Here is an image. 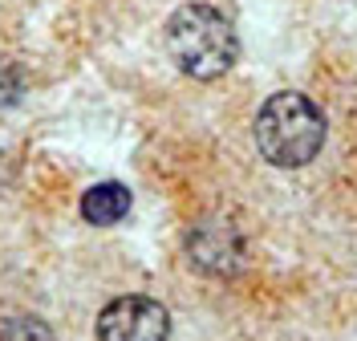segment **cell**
<instances>
[{"instance_id":"cell-6","label":"cell","mask_w":357,"mask_h":341,"mask_svg":"<svg viewBox=\"0 0 357 341\" xmlns=\"http://www.w3.org/2000/svg\"><path fill=\"white\" fill-rule=\"evenodd\" d=\"M0 341H57L49 321L33 317V313H17V317L0 321Z\"/></svg>"},{"instance_id":"cell-7","label":"cell","mask_w":357,"mask_h":341,"mask_svg":"<svg viewBox=\"0 0 357 341\" xmlns=\"http://www.w3.org/2000/svg\"><path fill=\"white\" fill-rule=\"evenodd\" d=\"M21 90H24L21 73L8 66V61H0V106H13V102L21 98Z\"/></svg>"},{"instance_id":"cell-4","label":"cell","mask_w":357,"mask_h":341,"mask_svg":"<svg viewBox=\"0 0 357 341\" xmlns=\"http://www.w3.org/2000/svg\"><path fill=\"white\" fill-rule=\"evenodd\" d=\"M187 252H191L199 273L231 276L240 268V260H244V240H240L236 227L227 224H199L187 236Z\"/></svg>"},{"instance_id":"cell-5","label":"cell","mask_w":357,"mask_h":341,"mask_svg":"<svg viewBox=\"0 0 357 341\" xmlns=\"http://www.w3.org/2000/svg\"><path fill=\"white\" fill-rule=\"evenodd\" d=\"M126 215H130V187H122V183H93L82 195V220L93 227H114Z\"/></svg>"},{"instance_id":"cell-1","label":"cell","mask_w":357,"mask_h":341,"mask_svg":"<svg viewBox=\"0 0 357 341\" xmlns=\"http://www.w3.org/2000/svg\"><path fill=\"white\" fill-rule=\"evenodd\" d=\"M167 53L187 77L215 82L236 66L240 37H236V24L227 21L215 4L187 0L167 17Z\"/></svg>"},{"instance_id":"cell-3","label":"cell","mask_w":357,"mask_h":341,"mask_svg":"<svg viewBox=\"0 0 357 341\" xmlns=\"http://www.w3.org/2000/svg\"><path fill=\"white\" fill-rule=\"evenodd\" d=\"M98 341H171V313L155 296H114L98 313Z\"/></svg>"},{"instance_id":"cell-2","label":"cell","mask_w":357,"mask_h":341,"mask_svg":"<svg viewBox=\"0 0 357 341\" xmlns=\"http://www.w3.org/2000/svg\"><path fill=\"white\" fill-rule=\"evenodd\" d=\"M256 146L272 167L280 171H301L309 167L321 146H325V114L321 106L312 102L309 93H296V90H280L272 93L260 114H256Z\"/></svg>"}]
</instances>
